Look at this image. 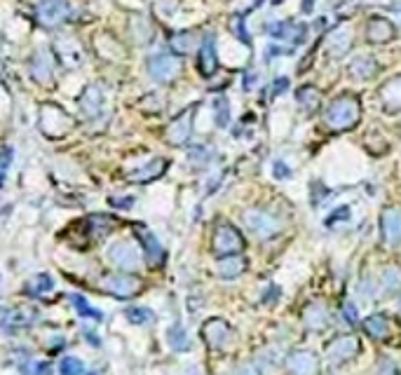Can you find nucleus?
<instances>
[{
  "label": "nucleus",
  "mask_w": 401,
  "mask_h": 375,
  "mask_svg": "<svg viewBox=\"0 0 401 375\" xmlns=\"http://www.w3.org/2000/svg\"><path fill=\"white\" fill-rule=\"evenodd\" d=\"M361 120V101L354 94H340L324 110V127L331 131H349Z\"/></svg>",
  "instance_id": "nucleus-1"
},
{
  "label": "nucleus",
  "mask_w": 401,
  "mask_h": 375,
  "mask_svg": "<svg viewBox=\"0 0 401 375\" xmlns=\"http://www.w3.org/2000/svg\"><path fill=\"white\" fill-rule=\"evenodd\" d=\"M118 227V218L106 216V214H92L80 218L78 223H73L68 227V232L73 234V244L76 249H87L94 246L97 242H101L106 234H111Z\"/></svg>",
  "instance_id": "nucleus-2"
},
{
  "label": "nucleus",
  "mask_w": 401,
  "mask_h": 375,
  "mask_svg": "<svg viewBox=\"0 0 401 375\" xmlns=\"http://www.w3.org/2000/svg\"><path fill=\"white\" fill-rule=\"evenodd\" d=\"M40 131L49 138H64L76 127V120L64 110L61 106L54 104H42L40 106Z\"/></svg>",
  "instance_id": "nucleus-3"
},
{
  "label": "nucleus",
  "mask_w": 401,
  "mask_h": 375,
  "mask_svg": "<svg viewBox=\"0 0 401 375\" xmlns=\"http://www.w3.org/2000/svg\"><path fill=\"white\" fill-rule=\"evenodd\" d=\"M101 291L108 293L113 298H120V300H129L141 293L143 289V282L141 277H136L134 272H115V275H104L101 277Z\"/></svg>",
  "instance_id": "nucleus-4"
},
{
  "label": "nucleus",
  "mask_w": 401,
  "mask_h": 375,
  "mask_svg": "<svg viewBox=\"0 0 401 375\" xmlns=\"http://www.w3.org/2000/svg\"><path fill=\"white\" fill-rule=\"evenodd\" d=\"M211 251H214L216 256H237L244 251V237L242 232L237 230L235 225L225 223V220H221V223L216 225L214 234H211Z\"/></svg>",
  "instance_id": "nucleus-5"
},
{
  "label": "nucleus",
  "mask_w": 401,
  "mask_h": 375,
  "mask_svg": "<svg viewBox=\"0 0 401 375\" xmlns=\"http://www.w3.org/2000/svg\"><path fill=\"white\" fill-rule=\"evenodd\" d=\"M242 218H244L246 230L258 239L277 237V234L282 232V220L275 214H270L268 209H246Z\"/></svg>",
  "instance_id": "nucleus-6"
},
{
  "label": "nucleus",
  "mask_w": 401,
  "mask_h": 375,
  "mask_svg": "<svg viewBox=\"0 0 401 375\" xmlns=\"http://www.w3.org/2000/svg\"><path fill=\"white\" fill-rule=\"evenodd\" d=\"M145 66H148V73L150 78L155 80V83L160 85H169L174 83V80L179 78L181 73V61L176 54H169V52H157V54H150L148 61H145Z\"/></svg>",
  "instance_id": "nucleus-7"
},
{
  "label": "nucleus",
  "mask_w": 401,
  "mask_h": 375,
  "mask_svg": "<svg viewBox=\"0 0 401 375\" xmlns=\"http://www.w3.org/2000/svg\"><path fill=\"white\" fill-rule=\"evenodd\" d=\"M56 64H59V59H56L54 49L40 47L35 49L31 61H28V71L38 85H52L56 78Z\"/></svg>",
  "instance_id": "nucleus-8"
},
{
  "label": "nucleus",
  "mask_w": 401,
  "mask_h": 375,
  "mask_svg": "<svg viewBox=\"0 0 401 375\" xmlns=\"http://www.w3.org/2000/svg\"><path fill=\"white\" fill-rule=\"evenodd\" d=\"M359 350H361V343L357 335H338V338H333V340H329L324 345L326 359L335 366L352 362V359L359 355Z\"/></svg>",
  "instance_id": "nucleus-9"
},
{
  "label": "nucleus",
  "mask_w": 401,
  "mask_h": 375,
  "mask_svg": "<svg viewBox=\"0 0 401 375\" xmlns=\"http://www.w3.org/2000/svg\"><path fill=\"white\" fill-rule=\"evenodd\" d=\"M106 256L120 272H134L141 266V249L132 242H115V244L108 246Z\"/></svg>",
  "instance_id": "nucleus-10"
},
{
  "label": "nucleus",
  "mask_w": 401,
  "mask_h": 375,
  "mask_svg": "<svg viewBox=\"0 0 401 375\" xmlns=\"http://www.w3.org/2000/svg\"><path fill=\"white\" fill-rule=\"evenodd\" d=\"M68 12L71 10L66 0H38V5H35V19L45 28L61 26L66 21Z\"/></svg>",
  "instance_id": "nucleus-11"
},
{
  "label": "nucleus",
  "mask_w": 401,
  "mask_h": 375,
  "mask_svg": "<svg viewBox=\"0 0 401 375\" xmlns=\"http://www.w3.org/2000/svg\"><path fill=\"white\" fill-rule=\"evenodd\" d=\"M202 338L211 350H225L232 340V326L221 317L207 319L202 323Z\"/></svg>",
  "instance_id": "nucleus-12"
},
{
  "label": "nucleus",
  "mask_w": 401,
  "mask_h": 375,
  "mask_svg": "<svg viewBox=\"0 0 401 375\" xmlns=\"http://www.w3.org/2000/svg\"><path fill=\"white\" fill-rule=\"evenodd\" d=\"M193 117H195V108H186L184 113L176 115L174 120L169 122V127L164 131V138L169 145H186L191 141V134H193Z\"/></svg>",
  "instance_id": "nucleus-13"
},
{
  "label": "nucleus",
  "mask_w": 401,
  "mask_h": 375,
  "mask_svg": "<svg viewBox=\"0 0 401 375\" xmlns=\"http://www.w3.org/2000/svg\"><path fill=\"white\" fill-rule=\"evenodd\" d=\"M104 104H106V94H104V87L101 85H90L87 90L83 92V97L78 99V113L83 120H94L104 113Z\"/></svg>",
  "instance_id": "nucleus-14"
},
{
  "label": "nucleus",
  "mask_w": 401,
  "mask_h": 375,
  "mask_svg": "<svg viewBox=\"0 0 401 375\" xmlns=\"http://www.w3.org/2000/svg\"><path fill=\"white\" fill-rule=\"evenodd\" d=\"M134 232H136V237L141 239V249H143L145 263H148L150 268H160V266H162L167 254H164L162 244H160V239L143 223H134Z\"/></svg>",
  "instance_id": "nucleus-15"
},
{
  "label": "nucleus",
  "mask_w": 401,
  "mask_h": 375,
  "mask_svg": "<svg viewBox=\"0 0 401 375\" xmlns=\"http://www.w3.org/2000/svg\"><path fill=\"white\" fill-rule=\"evenodd\" d=\"M364 35L371 45H385L397 38V26L385 17H371L364 26Z\"/></svg>",
  "instance_id": "nucleus-16"
},
{
  "label": "nucleus",
  "mask_w": 401,
  "mask_h": 375,
  "mask_svg": "<svg viewBox=\"0 0 401 375\" xmlns=\"http://www.w3.org/2000/svg\"><path fill=\"white\" fill-rule=\"evenodd\" d=\"M381 234L388 246L401 244V209L388 207L381 214Z\"/></svg>",
  "instance_id": "nucleus-17"
},
{
  "label": "nucleus",
  "mask_w": 401,
  "mask_h": 375,
  "mask_svg": "<svg viewBox=\"0 0 401 375\" xmlns=\"http://www.w3.org/2000/svg\"><path fill=\"white\" fill-rule=\"evenodd\" d=\"M287 369L291 375H317L319 359L310 350H294L287 357Z\"/></svg>",
  "instance_id": "nucleus-18"
},
{
  "label": "nucleus",
  "mask_w": 401,
  "mask_h": 375,
  "mask_svg": "<svg viewBox=\"0 0 401 375\" xmlns=\"http://www.w3.org/2000/svg\"><path fill=\"white\" fill-rule=\"evenodd\" d=\"M198 69L202 78H211L218 71V56H216V38L214 35H204L202 45L198 49Z\"/></svg>",
  "instance_id": "nucleus-19"
},
{
  "label": "nucleus",
  "mask_w": 401,
  "mask_h": 375,
  "mask_svg": "<svg viewBox=\"0 0 401 375\" xmlns=\"http://www.w3.org/2000/svg\"><path fill=\"white\" fill-rule=\"evenodd\" d=\"M265 31L273 35L275 40H287V42H298L305 40V33H308V28L303 24H294V21H275V24H268Z\"/></svg>",
  "instance_id": "nucleus-20"
},
{
  "label": "nucleus",
  "mask_w": 401,
  "mask_h": 375,
  "mask_svg": "<svg viewBox=\"0 0 401 375\" xmlns=\"http://www.w3.org/2000/svg\"><path fill=\"white\" fill-rule=\"evenodd\" d=\"M378 99H381V106L385 113L390 115L401 113V76L390 78L388 83L381 87V92H378Z\"/></svg>",
  "instance_id": "nucleus-21"
},
{
  "label": "nucleus",
  "mask_w": 401,
  "mask_h": 375,
  "mask_svg": "<svg viewBox=\"0 0 401 375\" xmlns=\"http://www.w3.org/2000/svg\"><path fill=\"white\" fill-rule=\"evenodd\" d=\"M349 47H352V31H349V26H338L326 35V52L333 59L345 56L349 52Z\"/></svg>",
  "instance_id": "nucleus-22"
},
{
  "label": "nucleus",
  "mask_w": 401,
  "mask_h": 375,
  "mask_svg": "<svg viewBox=\"0 0 401 375\" xmlns=\"http://www.w3.org/2000/svg\"><path fill=\"white\" fill-rule=\"evenodd\" d=\"M167 167H169V162H167L164 157H155V160H150L148 165H143V167L134 169V172H129V174H127V181H132V183H150V181H157L160 176L167 172Z\"/></svg>",
  "instance_id": "nucleus-23"
},
{
  "label": "nucleus",
  "mask_w": 401,
  "mask_h": 375,
  "mask_svg": "<svg viewBox=\"0 0 401 375\" xmlns=\"http://www.w3.org/2000/svg\"><path fill=\"white\" fill-rule=\"evenodd\" d=\"M381 73V61L373 54H361L349 61V76L357 80H373Z\"/></svg>",
  "instance_id": "nucleus-24"
},
{
  "label": "nucleus",
  "mask_w": 401,
  "mask_h": 375,
  "mask_svg": "<svg viewBox=\"0 0 401 375\" xmlns=\"http://www.w3.org/2000/svg\"><path fill=\"white\" fill-rule=\"evenodd\" d=\"M200 45H202V40L198 38V33L195 31H179L169 38V47L176 56L193 54L195 49H200Z\"/></svg>",
  "instance_id": "nucleus-25"
},
{
  "label": "nucleus",
  "mask_w": 401,
  "mask_h": 375,
  "mask_svg": "<svg viewBox=\"0 0 401 375\" xmlns=\"http://www.w3.org/2000/svg\"><path fill=\"white\" fill-rule=\"evenodd\" d=\"M296 101L305 113L312 115L322 108V92H319L315 85H303L301 90L296 92Z\"/></svg>",
  "instance_id": "nucleus-26"
},
{
  "label": "nucleus",
  "mask_w": 401,
  "mask_h": 375,
  "mask_svg": "<svg viewBox=\"0 0 401 375\" xmlns=\"http://www.w3.org/2000/svg\"><path fill=\"white\" fill-rule=\"evenodd\" d=\"M364 331H366L373 340H388L392 335L390 317H385V314H371V317L364 321Z\"/></svg>",
  "instance_id": "nucleus-27"
},
{
  "label": "nucleus",
  "mask_w": 401,
  "mask_h": 375,
  "mask_svg": "<svg viewBox=\"0 0 401 375\" xmlns=\"http://www.w3.org/2000/svg\"><path fill=\"white\" fill-rule=\"evenodd\" d=\"M244 270H246V258L239 254L237 256H223V258L216 263V272L223 279H235V277L242 275Z\"/></svg>",
  "instance_id": "nucleus-28"
},
{
  "label": "nucleus",
  "mask_w": 401,
  "mask_h": 375,
  "mask_svg": "<svg viewBox=\"0 0 401 375\" xmlns=\"http://www.w3.org/2000/svg\"><path fill=\"white\" fill-rule=\"evenodd\" d=\"M378 291L383 296H395L397 291H401V270L399 268H385L378 279Z\"/></svg>",
  "instance_id": "nucleus-29"
},
{
  "label": "nucleus",
  "mask_w": 401,
  "mask_h": 375,
  "mask_svg": "<svg viewBox=\"0 0 401 375\" xmlns=\"http://www.w3.org/2000/svg\"><path fill=\"white\" fill-rule=\"evenodd\" d=\"M305 326L310 331H324L329 326V310L319 303H312L308 310H305Z\"/></svg>",
  "instance_id": "nucleus-30"
},
{
  "label": "nucleus",
  "mask_w": 401,
  "mask_h": 375,
  "mask_svg": "<svg viewBox=\"0 0 401 375\" xmlns=\"http://www.w3.org/2000/svg\"><path fill=\"white\" fill-rule=\"evenodd\" d=\"M167 343H169V347L176 352L191 350V338H188V331L181 326V323H174V326L167 328Z\"/></svg>",
  "instance_id": "nucleus-31"
},
{
  "label": "nucleus",
  "mask_w": 401,
  "mask_h": 375,
  "mask_svg": "<svg viewBox=\"0 0 401 375\" xmlns=\"http://www.w3.org/2000/svg\"><path fill=\"white\" fill-rule=\"evenodd\" d=\"M282 362V357H280V352H277L275 347L273 350H263V352H258V357H256V371H261L263 375L268 373H273L277 366H280Z\"/></svg>",
  "instance_id": "nucleus-32"
},
{
  "label": "nucleus",
  "mask_w": 401,
  "mask_h": 375,
  "mask_svg": "<svg viewBox=\"0 0 401 375\" xmlns=\"http://www.w3.org/2000/svg\"><path fill=\"white\" fill-rule=\"evenodd\" d=\"M125 317L132 323H136V326H148V323L155 321V314L148 307H127Z\"/></svg>",
  "instance_id": "nucleus-33"
},
{
  "label": "nucleus",
  "mask_w": 401,
  "mask_h": 375,
  "mask_svg": "<svg viewBox=\"0 0 401 375\" xmlns=\"http://www.w3.org/2000/svg\"><path fill=\"white\" fill-rule=\"evenodd\" d=\"M71 303H73V307L78 310V314H83V317H90V319H94V321H101V319H104V314H101L99 310H94V307L87 303L83 296H80V293H73V296H71Z\"/></svg>",
  "instance_id": "nucleus-34"
},
{
  "label": "nucleus",
  "mask_w": 401,
  "mask_h": 375,
  "mask_svg": "<svg viewBox=\"0 0 401 375\" xmlns=\"http://www.w3.org/2000/svg\"><path fill=\"white\" fill-rule=\"evenodd\" d=\"M214 122L218 127H225V124L230 122V106H228V99L225 97H218L214 99Z\"/></svg>",
  "instance_id": "nucleus-35"
},
{
  "label": "nucleus",
  "mask_w": 401,
  "mask_h": 375,
  "mask_svg": "<svg viewBox=\"0 0 401 375\" xmlns=\"http://www.w3.org/2000/svg\"><path fill=\"white\" fill-rule=\"evenodd\" d=\"M35 317H38V312H35L33 307L21 305L10 314V323H12V326H28V323H31Z\"/></svg>",
  "instance_id": "nucleus-36"
},
{
  "label": "nucleus",
  "mask_w": 401,
  "mask_h": 375,
  "mask_svg": "<svg viewBox=\"0 0 401 375\" xmlns=\"http://www.w3.org/2000/svg\"><path fill=\"white\" fill-rule=\"evenodd\" d=\"M54 289V279L49 275H35L31 279V284H28V293H45V291H52Z\"/></svg>",
  "instance_id": "nucleus-37"
},
{
  "label": "nucleus",
  "mask_w": 401,
  "mask_h": 375,
  "mask_svg": "<svg viewBox=\"0 0 401 375\" xmlns=\"http://www.w3.org/2000/svg\"><path fill=\"white\" fill-rule=\"evenodd\" d=\"M59 371L61 375H85V366L78 357H64Z\"/></svg>",
  "instance_id": "nucleus-38"
},
{
  "label": "nucleus",
  "mask_w": 401,
  "mask_h": 375,
  "mask_svg": "<svg viewBox=\"0 0 401 375\" xmlns=\"http://www.w3.org/2000/svg\"><path fill=\"white\" fill-rule=\"evenodd\" d=\"M24 375H49V364L47 362H28V366L21 369Z\"/></svg>",
  "instance_id": "nucleus-39"
},
{
  "label": "nucleus",
  "mask_w": 401,
  "mask_h": 375,
  "mask_svg": "<svg viewBox=\"0 0 401 375\" xmlns=\"http://www.w3.org/2000/svg\"><path fill=\"white\" fill-rule=\"evenodd\" d=\"M230 31L235 33L237 38L244 42V45H251L249 35H246V31H244V19H242V17H235V19L230 21Z\"/></svg>",
  "instance_id": "nucleus-40"
},
{
  "label": "nucleus",
  "mask_w": 401,
  "mask_h": 375,
  "mask_svg": "<svg viewBox=\"0 0 401 375\" xmlns=\"http://www.w3.org/2000/svg\"><path fill=\"white\" fill-rule=\"evenodd\" d=\"M349 218V207H338L335 211H331L329 216H326L324 225L326 227H333L335 223H340V220H347Z\"/></svg>",
  "instance_id": "nucleus-41"
},
{
  "label": "nucleus",
  "mask_w": 401,
  "mask_h": 375,
  "mask_svg": "<svg viewBox=\"0 0 401 375\" xmlns=\"http://www.w3.org/2000/svg\"><path fill=\"white\" fill-rule=\"evenodd\" d=\"M289 87V80L287 78H277V80H273V85H268V90H265V99H270L273 101L277 94L280 92H284Z\"/></svg>",
  "instance_id": "nucleus-42"
},
{
  "label": "nucleus",
  "mask_w": 401,
  "mask_h": 375,
  "mask_svg": "<svg viewBox=\"0 0 401 375\" xmlns=\"http://www.w3.org/2000/svg\"><path fill=\"white\" fill-rule=\"evenodd\" d=\"M282 296V289L277 284H270L268 289L263 291V296H261V300H263V305H275L277 300H280Z\"/></svg>",
  "instance_id": "nucleus-43"
},
{
  "label": "nucleus",
  "mask_w": 401,
  "mask_h": 375,
  "mask_svg": "<svg viewBox=\"0 0 401 375\" xmlns=\"http://www.w3.org/2000/svg\"><path fill=\"white\" fill-rule=\"evenodd\" d=\"M188 157H191V162H195V165H204L207 160H211V153L209 148H204V145H198V148L188 153Z\"/></svg>",
  "instance_id": "nucleus-44"
},
{
  "label": "nucleus",
  "mask_w": 401,
  "mask_h": 375,
  "mask_svg": "<svg viewBox=\"0 0 401 375\" xmlns=\"http://www.w3.org/2000/svg\"><path fill=\"white\" fill-rule=\"evenodd\" d=\"M342 314H345V319H347V323L349 326H357V323H359V312H357V307H354V303H347L342 305Z\"/></svg>",
  "instance_id": "nucleus-45"
},
{
  "label": "nucleus",
  "mask_w": 401,
  "mask_h": 375,
  "mask_svg": "<svg viewBox=\"0 0 401 375\" xmlns=\"http://www.w3.org/2000/svg\"><path fill=\"white\" fill-rule=\"evenodd\" d=\"M10 162H12V150L3 148V150H0V183H3L7 169H10Z\"/></svg>",
  "instance_id": "nucleus-46"
},
{
  "label": "nucleus",
  "mask_w": 401,
  "mask_h": 375,
  "mask_svg": "<svg viewBox=\"0 0 401 375\" xmlns=\"http://www.w3.org/2000/svg\"><path fill=\"white\" fill-rule=\"evenodd\" d=\"M273 176L275 179H280V181H284V179H291V169L284 165V162H275V169H273Z\"/></svg>",
  "instance_id": "nucleus-47"
},
{
  "label": "nucleus",
  "mask_w": 401,
  "mask_h": 375,
  "mask_svg": "<svg viewBox=\"0 0 401 375\" xmlns=\"http://www.w3.org/2000/svg\"><path fill=\"white\" fill-rule=\"evenodd\" d=\"M108 202H111L113 207H118V209H132L134 197H111Z\"/></svg>",
  "instance_id": "nucleus-48"
},
{
  "label": "nucleus",
  "mask_w": 401,
  "mask_h": 375,
  "mask_svg": "<svg viewBox=\"0 0 401 375\" xmlns=\"http://www.w3.org/2000/svg\"><path fill=\"white\" fill-rule=\"evenodd\" d=\"M378 375H399V373H397V366L392 362H381L378 364Z\"/></svg>",
  "instance_id": "nucleus-49"
},
{
  "label": "nucleus",
  "mask_w": 401,
  "mask_h": 375,
  "mask_svg": "<svg viewBox=\"0 0 401 375\" xmlns=\"http://www.w3.org/2000/svg\"><path fill=\"white\" fill-rule=\"evenodd\" d=\"M253 85H256V76H253V73H249V76H246V80H244V90H251Z\"/></svg>",
  "instance_id": "nucleus-50"
},
{
  "label": "nucleus",
  "mask_w": 401,
  "mask_h": 375,
  "mask_svg": "<svg viewBox=\"0 0 401 375\" xmlns=\"http://www.w3.org/2000/svg\"><path fill=\"white\" fill-rule=\"evenodd\" d=\"M85 335H87V343L94 345V347H99V340H97V335L90 333V331H85Z\"/></svg>",
  "instance_id": "nucleus-51"
},
{
  "label": "nucleus",
  "mask_w": 401,
  "mask_h": 375,
  "mask_svg": "<svg viewBox=\"0 0 401 375\" xmlns=\"http://www.w3.org/2000/svg\"><path fill=\"white\" fill-rule=\"evenodd\" d=\"M312 7H315V0H303V12H312Z\"/></svg>",
  "instance_id": "nucleus-52"
},
{
  "label": "nucleus",
  "mask_w": 401,
  "mask_h": 375,
  "mask_svg": "<svg viewBox=\"0 0 401 375\" xmlns=\"http://www.w3.org/2000/svg\"><path fill=\"white\" fill-rule=\"evenodd\" d=\"M237 375H256V373L251 371V366H244V369H239V371H237Z\"/></svg>",
  "instance_id": "nucleus-53"
},
{
  "label": "nucleus",
  "mask_w": 401,
  "mask_h": 375,
  "mask_svg": "<svg viewBox=\"0 0 401 375\" xmlns=\"http://www.w3.org/2000/svg\"><path fill=\"white\" fill-rule=\"evenodd\" d=\"M85 375H97V373H85Z\"/></svg>",
  "instance_id": "nucleus-54"
}]
</instances>
